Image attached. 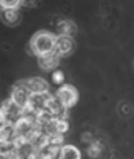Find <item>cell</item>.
<instances>
[{
    "label": "cell",
    "mask_w": 134,
    "mask_h": 159,
    "mask_svg": "<svg viewBox=\"0 0 134 159\" xmlns=\"http://www.w3.org/2000/svg\"><path fill=\"white\" fill-rule=\"evenodd\" d=\"M56 40H57V35H54L50 31H45V30L37 31L30 40L31 52L36 57H41V56L53 53L54 48H56Z\"/></svg>",
    "instance_id": "cell-1"
},
{
    "label": "cell",
    "mask_w": 134,
    "mask_h": 159,
    "mask_svg": "<svg viewBox=\"0 0 134 159\" xmlns=\"http://www.w3.org/2000/svg\"><path fill=\"white\" fill-rule=\"evenodd\" d=\"M25 115V109H22L17 104L8 98L3 102L2 105V111H0V116H2V124L5 123H13L15 124L21 118Z\"/></svg>",
    "instance_id": "cell-2"
},
{
    "label": "cell",
    "mask_w": 134,
    "mask_h": 159,
    "mask_svg": "<svg viewBox=\"0 0 134 159\" xmlns=\"http://www.w3.org/2000/svg\"><path fill=\"white\" fill-rule=\"evenodd\" d=\"M31 96H32V93L30 92V89L27 88L26 84L23 83V80H22V82H18L17 84L13 85L9 98L14 102V104H17L18 106H21L22 109H27Z\"/></svg>",
    "instance_id": "cell-3"
},
{
    "label": "cell",
    "mask_w": 134,
    "mask_h": 159,
    "mask_svg": "<svg viewBox=\"0 0 134 159\" xmlns=\"http://www.w3.org/2000/svg\"><path fill=\"white\" fill-rule=\"evenodd\" d=\"M52 96L53 94L50 92H48V93H34L30 98L28 106L26 110L31 111V113H34L36 115L41 114V113H46Z\"/></svg>",
    "instance_id": "cell-4"
},
{
    "label": "cell",
    "mask_w": 134,
    "mask_h": 159,
    "mask_svg": "<svg viewBox=\"0 0 134 159\" xmlns=\"http://www.w3.org/2000/svg\"><path fill=\"white\" fill-rule=\"evenodd\" d=\"M56 96L61 100V102L63 104L67 109H71L77 104L79 100V92L74 85L71 84H63L61 85L58 91L56 92Z\"/></svg>",
    "instance_id": "cell-5"
},
{
    "label": "cell",
    "mask_w": 134,
    "mask_h": 159,
    "mask_svg": "<svg viewBox=\"0 0 134 159\" xmlns=\"http://www.w3.org/2000/svg\"><path fill=\"white\" fill-rule=\"evenodd\" d=\"M76 49V43L75 39L71 36H65V35H57L56 40V48H54V53H56L59 58L68 57Z\"/></svg>",
    "instance_id": "cell-6"
},
{
    "label": "cell",
    "mask_w": 134,
    "mask_h": 159,
    "mask_svg": "<svg viewBox=\"0 0 134 159\" xmlns=\"http://www.w3.org/2000/svg\"><path fill=\"white\" fill-rule=\"evenodd\" d=\"M23 83L26 84V87L32 94L34 93H48L49 88H50L49 83L46 82L44 78H40V76L26 79V80H23Z\"/></svg>",
    "instance_id": "cell-7"
},
{
    "label": "cell",
    "mask_w": 134,
    "mask_h": 159,
    "mask_svg": "<svg viewBox=\"0 0 134 159\" xmlns=\"http://www.w3.org/2000/svg\"><path fill=\"white\" fill-rule=\"evenodd\" d=\"M59 57L56 53H49V54H45L41 56V57H37V65L41 70L44 71H56V69L59 65Z\"/></svg>",
    "instance_id": "cell-8"
},
{
    "label": "cell",
    "mask_w": 134,
    "mask_h": 159,
    "mask_svg": "<svg viewBox=\"0 0 134 159\" xmlns=\"http://www.w3.org/2000/svg\"><path fill=\"white\" fill-rule=\"evenodd\" d=\"M18 137L17 129L13 123H5L2 124L0 128V142H14V140Z\"/></svg>",
    "instance_id": "cell-9"
},
{
    "label": "cell",
    "mask_w": 134,
    "mask_h": 159,
    "mask_svg": "<svg viewBox=\"0 0 134 159\" xmlns=\"http://www.w3.org/2000/svg\"><path fill=\"white\" fill-rule=\"evenodd\" d=\"M57 31H58V35H65V36H71L74 38L76 31H77V27L76 25L70 21V20H63V21H59L58 25H57Z\"/></svg>",
    "instance_id": "cell-10"
},
{
    "label": "cell",
    "mask_w": 134,
    "mask_h": 159,
    "mask_svg": "<svg viewBox=\"0 0 134 159\" xmlns=\"http://www.w3.org/2000/svg\"><path fill=\"white\" fill-rule=\"evenodd\" d=\"M2 20L9 26L17 25L21 20L19 9H2Z\"/></svg>",
    "instance_id": "cell-11"
},
{
    "label": "cell",
    "mask_w": 134,
    "mask_h": 159,
    "mask_svg": "<svg viewBox=\"0 0 134 159\" xmlns=\"http://www.w3.org/2000/svg\"><path fill=\"white\" fill-rule=\"evenodd\" d=\"M59 159H81V152L74 145H63L59 150Z\"/></svg>",
    "instance_id": "cell-12"
},
{
    "label": "cell",
    "mask_w": 134,
    "mask_h": 159,
    "mask_svg": "<svg viewBox=\"0 0 134 159\" xmlns=\"http://www.w3.org/2000/svg\"><path fill=\"white\" fill-rule=\"evenodd\" d=\"M2 9H19L22 7L21 0H0Z\"/></svg>",
    "instance_id": "cell-13"
},
{
    "label": "cell",
    "mask_w": 134,
    "mask_h": 159,
    "mask_svg": "<svg viewBox=\"0 0 134 159\" xmlns=\"http://www.w3.org/2000/svg\"><path fill=\"white\" fill-rule=\"evenodd\" d=\"M52 80L54 84H58V85H63V82H65V74L62 73L61 70H56L53 71L52 74Z\"/></svg>",
    "instance_id": "cell-14"
},
{
    "label": "cell",
    "mask_w": 134,
    "mask_h": 159,
    "mask_svg": "<svg viewBox=\"0 0 134 159\" xmlns=\"http://www.w3.org/2000/svg\"><path fill=\"white\" fill-rule=\"evenodd\" d=\"M101 152H102V148L99 144H97V142H92V145L88 149V154L93 158H97L101 154Z\"/></svg>",
    "instance_id": "cell-15"
}]
</instances>
